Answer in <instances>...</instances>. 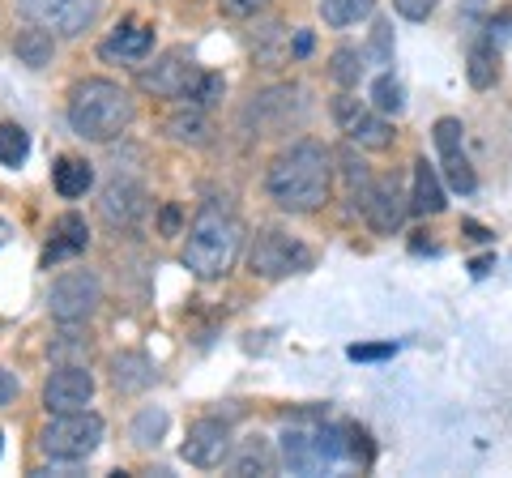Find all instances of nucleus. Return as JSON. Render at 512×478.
<instances>
[{"label": "nucleus", "mask_w": 512, "mask_h": 478, "mask_svg": "<svg viewBox=\"0 0 512 478\" xmlns=\"http://www.w3.org/2000/svg\"><path fill=\"white\" fill-rule=\"evenodd\" d=\"M346 457H355V461H372V444H367V432L363 427H346Z\"/></svg>", "instance_id": "34"}, {"label": "nucleus", "mask_w": 512, "mask_h": 478, "mask_svg": "<svg viewBox=\"0 0 512 478\" xmlns=\"http://www.w3.org/2000/svg\"><path fill=\"white\" fill-rule=\"evenodd\" d=\"M180 227H184L180 205H163V210H158V231H163V235L171 239V235H180Z\"/></svg>", "instance_id": "36"}, {"label": "nucleus", "mask_w": 512, "mask_h": 478, "mask_svg": "<svg viewBox=\"0 0 512 478\" xmlns=\"http://www.w3.org/2000/svg\"><path fill=\"white\" fill-rule=\"evenodd\" d=\"M342 133L355 141V146H363V150H389V146H393V124L384 120L380 111H367V107L346 124Z\"/></svg>", "instance_id": "19"}, {"label": "nucleus", "mask_w": 512, "mask_h": 478, "mask_svg": "<svg viewBox=\"0 0 512 478\" xmlns=\"http://www.w3.org/2000/svg\"><path fill=\"white\" fill-rule=\"evenodd\" d=\"M13 397H18V376H13L9 368H0V406H9Z\"/></svg>", "instance_id": "39"}, {"label": "nucleus", "mask_w": 512, "mask_h": 478, "mask_svg": "<svg viewBox=\"0 0 512 478\" xmlns=\"http://www.w3.org/2000/svg\"><path fill=\"white\" fill-rule=\"evenodd\" d=\"M346 355H350V359H367V363H372V359H393V355H397V346H393V342H384V346H350Z\"/></svg>", "instance_id": "37"}, {"label": "nucleus", "mask_w": 512, "mask_h": 478, "mask_svg": "<svg viewBox=\"0 0 512 478\" xmlns=\"http://www.w3.org/2000/svg\"><path fill=\"white\" fill-rule=\"evenodd\" d=\"M52 180H56V193L64 201H77L90 193L94 184V167L86 163V158H60V163L52 167Z\"/></svg>", "instance_id": "21"}, {"label": "nucleus", "mask_w": 512, "mask_h": 478, "mask_svg": "<svg viewBox=\"0 0 512 478\" xmlns=\"http://www.w3.org/2000/svg\"><path fill=\"white\" fill-rule=\"evenodd\" d=\"M372 107L380 111V116H397V111L406 107V90L402 82H397L393 73H380L376 86H372Z\"/></svg>", "instance_id": "26"}, {"label": "nucleus", "mask_w": 512, "mask_h": 478, "mask_svg": "<svg viewBox=\"0 0 512 478\" xmlns=\"http://www.w3.org/2000/svg\"><path fill=\"white\" fill-rule=\"evenodd\" d=\"M444 184H440V175H436V167L427 163V158H419L414 163V193H410V210L414 214H440L444 210Z\"/></svg>", "instance_id": "18"}, {"label": "nucleus", "mask_w": 512, "mask_h": 478, "mask_svg": "<svg viewBox=\"0 0 512 478\" xmlns=\"http://www.w3.org/2000/svg\"><path fill=\"white\" fill-rule=\"evenodd\" d=\"M218 5L227 18H256V13L269 9V0H218Z\"/></svg>", "instance_id": "35"}, {"label": "nucleus", "mask_w": 512, "mask_h": 478, "mask_svg": "<svg viewBox=\"0 0 512 478\" xmlns=\"http://www.w3.org/2000/svg\"><path fill=\"white\" fill-rule=\"evenodd\" d=\"M282 461H286V470H295V474L325 470L320 449H316V427H308V423H291V427H286V432H282Z\"/></svg>", "instance_id": "13"}, {"label": "nucleus", "mask_w": 512, "mask_h": 478, "mask_svg": "<svg viewBox=\"0 0 512 478\" xmlns=\"http://www.w3.org/2000/svg\"><path fill=\"white\" fill-rule=\"evenodd\" d=\"M333 150L320 141H295L291 150H282L265 171V188L282 210L291 214H312L329 201L333 188Z\"/></svg>", "instance_id": "1"}, {"label": "nucleus", "mask_w": 512, "mask_h": 478, "mask_svg": "<svg viewBox=\"0 0 512 478\" xmlns=\"http://www.w3.org/2000/svg\"><path fill=\"white\" fill-rule=\"evenodd\" d=\"M359 111H363V103H359V99H350V94H342V99H333V120H338L342 129L359 116Z\"/></svg>", "instance_id": "38"}, {"label": "nucleus", "mask_w": 512, "mask_h": 478, "mask_svg": "<svg viewBox=\"0 0 512 478\" xmlns=\"http://www.w3.org/2000/svg\"><path fill=\"white\" fill-rule=\"evenodd\" d=\"M436 5L440 0H393V9L402 13L406 22H427L431 13H436Z\"/></svg>", "instance_id": "33"}, {"label": "nucleus", "mask_w": 512, "mask_h": 478, "mask_svg": "<svg viewBox=\"0 0 512 478\" xmlns=\"http://www.w3.org/2000/svg\"><path fill=\"white\" fill-rule=\"evenodd\" d=\"M154 47V30L146 22H124L116 26V35L103 43V56L107 60H146Z\"/></svg>", "instance_id": "15"}, {"label": "nucleus", "mask_w": 512, "mask_h": 478, "mask_svg": "<svg viewBox=\"0 0 512 478\" xmlns=\"http://www.w3.org/2000/svg\"><path fill=\"white\" fill-rule=\"evenodd\" d=\"M167 133L180 141V146H210L214 124H210V116H205V107L184 103V107H175L167 116Z\"/></svg>", "instance_id": "14"}, {"label": "nucleus", "mask_w": 512, "mask_h": 478, "mask_svg": "<svg viewBox=\"0 0 512 478\" xmlns=\"http://www.w3.org/2000/svg\"><path fill=\"white\" fill-rule=\"evenodd\" d=\"M359 210L376 235H397L410 214V197L402 193V184H397L393 175H380V180H372V193L363 197Z\"/></svg>", "instance_id": "9"}, {"label": "nucleus", "mask_w": 512, "mask_h": 478, "mask_svg": "<svg viewBox=\"0 0 512 478\" xmlns=\"http://www.w3.org/2000/svg\"><path fill=\"white\" fill-rule=\"evenodd\" d=\"M461 120H453V116H444V120H436V150L440 154H448V150H461Z\"/></svg>", "instance_id": "32"}, {"label": "nucleus", "mask_w": 512, "mask_h": 478, "mask_svg": "<svg viewBox=\"0 0 512 478\" xmlns=\"http://www.w3.org/2000/svg\"><path fill=\"white\" fill-rule=\"evenodd\" d=\"M312 52V35H308V30H299V35H295V56H308Z\"/></svg>", "instance_id": "40"}, {"label": "nucleus", "mask_w": 512, "mask_h": 478, "mask_svg": "<svg viewBox=\"0 0 512 478\" xmlns=\"http://www.w3.org/2000/svg\"><path fill=\"white\" fill-rule=\"evenodd\" d=\"M329 77H333V82H338L342 90L359 86V77H363V56L355 52V47H338V52H333V60H329Z\"/></svg>", "instance_id": "27"}, {"label": "nucleus", "mask_w": 512, "mask_h": 478, "mask_svg": "<svg viewBox=\"0 0 512 478\" xmlns=\"http://www.w3.org/2000/svg\"><path fill=\"white\" fill-rule=\"evenodd\" d=\"M18 9L30 26H43L64 39L82 35L99 18V0H18Z\"/></svg>", "instance_id": "7"}, {"label": "nucleus", "mask_w": 512, "mask_h": 478, "mask_svg": "<svg viewBox=\"0 0 512 478\" xmlns=\"http://www.w3.org/2000/svg\"><path fill=\"white\" fill-rule=\"evenodd\" d=\"M103 444V419L94 410H64L52 414L39 432V449L52 461H86Z\"/></svg>", "instance_id": "4"}, {"label": "nucleus", "mask_w": 512, "mask_h": 478, "mask_svg": "<svg viewBox=\"0 0 512 478\" xmlns=\"http://www.w3.org/2000/svg\"><path fill=\"white\" fill-rule=\"evenodd\" d=\"M466 77H470V86L474 90H487L495 86V77H500V56H495V47L487 39H478L470 47V56H466Z\"/></svg>", "instance_id": "23"}, {"label": "nucleus", "mask_w": 512, "mask_h": 478, "mask_svg": "<svg viewBox=\"0 0 512 478\" xmlns=\"http://www.w3.org/2000/svg\"><path fill=\"white\" fill-rule=\"evenodd\" d=\"M111 385L120 393H141L154 385V363L146 355H137V350H124V355L111 359Z\"/></svg>", "instance_id": "17"}, {"label": "nucleus", "mask_w": 512, "mask_h": 478, "mask_svg": "<svg viewBox=\"0 0 512 478\" xmlns=\"http://www.w3.org/2000/svg\"><path fill=\"white\" fill-rule=\"evenodd\" d=\"M94 397V376L86 368H56L52 376H47L43 385V406L47 414H64V410H86Z\"/></svg>", "instance_id": "11"}, {"label": "nucleus", "mask_w": 512, "mask_h": 478, "mask_svg": "<svg viewBox=\"0 0 512 478\" xmlns=\"http://www.w3.org/2000/svg\"><path fill=\"white\" fill-rule=\"evenodd\" d=\"M133 116V94L107 77H86L69 94V129L82 141H116L133 124Z\"/></svg>", "instance_id": "2"}, {"label": "nucleus", "mask_w": 512, "mask_h": 478, "mask_svg": "<svg viewBox=\"0 0 512 478\" xmlns=\"http://www.w3.org/2000/svg\"><path fill=\"white\" fill-rule=\"evenodd\" d=\"M444 158V180H448V188L453 193H474V167H470V158H466V150H448V154H440Z\"/></svg>", "instance_id": "29"}, {"label": "nucleus", "mask_w": 512, "mask_h": 478, "mask_svg": "<svg viewBox=\"0 0 512 478\" xmlns=\"http://www.w3.org/2000/svg\"><path fill=\"white\" fill-rule=\"evenodd\" d=\"M30 154V137L18 124H0V167H22Z\"/></svg>", "instance_id": "28"}, {"label": "nucleus", "mask_w": 512, "mask_h": 478, "mask_svg": "<svg viewBox=\"0 0 512 478\" xmlns=\"http://www.w3.org/2000/svg\"><path fill=\"white\" fill-rule=\"evenodd\" d=\"M99 304H103V282L94 269H69V274H60L52 282V291H47V312H52L60 325L86 321Z\"/></svg>", "instance_id": "5"}, {"label": "nucleus", "mask_w": 512, "mask_h": 478, "mask_svg": "<svg viewBox=\"0 0 512 478\" xmlns=\"http://www.w3.org/2000/svg\"><path fill=\"white\" fill-rule=\"evenodd\" d=\"M342 171H346L350 201L363 205V197L372 193V171H367V163H363V158H355V154H342Z\"/></svg>", "instance_id": "30"}, {"label": "nucleus", "mask_w": 512, "mask_h": 478, "mask_svg": "<svg viewBox=\"0 0 512 478\" xmlns=\"http://www.w3.org/2000/svg\"><path fill=\"white\" fill-rule=\"evenodd\" d=\"M372 9H376V0H320V18H325V26H333V30L355 26Z\"/></svg>", "instance_id": "24"}, {"label": "nucleus", "mask_w": 512, "mask_h": 478, "mask_svg": "<svg viewBox=\"0 0 512 478\" xmlns=\"http://www.w3.org/2000/svg\"><path fill=\"white\" fill-rule=\"evenodd\" d=\"M466 231H470V239H478V244H487V227H478V222H466Z\"/></svg>", "instance_id": "41"}, {"label": "nucleus", "mask_w": 512, "mask_h": 478, "mask_svg": "<svg viewBox=\"0 0 512 478\" xmlns=\"http://www.w3.org/2000/svg\"><path fill=\"white\" fill-rule=\"evenodd\" d=\"M312 265V252L286 231H261L248 248V269L256 278H291Z\"/></svg>", "instance_id": "6"}, {"label": "nucleus", "mask_w": 512, "mask_h": 478, "mask_svg": "<svg viewBox=\"0 0 512 478\" xmlns=\"http://www.w3.org/2000/svg\"><path fill=\"white\" fill-rule=\"evenodd\" d=\"M231 474H274V453H269V444L261 440V436H248L244 444H239V449L231 453Z\"/></svg>", "instance_id": "22"}, {"label": "nucleus", "mask_w": 512, "mask_h": 478, "mask_svg": "<svg viewBox=\"0 0 512 478\" xmlns=\"http://www.w3.org/2000/svg\"><path fill=\"white\" fill-rule=\"evenodd\" d=\"M239 248H244V227H239V218L231 210H218V205H205L184 231V265L201 282H214L227 274L239 257Z\"/></svg>", "instance_id": "3"}, {"label": "nucleus", "mask_w": 512, "mask_h": 478, "mask_svg": "<svg viewBox=\"0 0 512 478\" xmlns=\"http://www.w3.org/2000/svg\"><path fill=\"white\" fill-rule=\"evenodd\" d=\"M163 432H167V410H158V406L137 410L133 427H128V436H133L137 449H154V444L163 440Z\"/></svg>", "instance_id": "25"}, {"label": "nucleus", "mask_w": 512, "mask_h": 478, "mask_svg": "<svg viewBox=\"0 0 512 478\" xmlns=\"http://www.w3.org/2000/svg\"><path fill=\"white\" fill-rule=\"evenodd\" d=\"M90 244V227L82 214H60L56 227H52V248H47V265L52 261H64V257H77V252H86Z\"/></svg>", "instance_id": "16"}, {"label": "nucleus", "mask_w": 512, "mask_h": 478, "mask_svg": "<svg viewBox=\"0 0 512 478\" xmlns=\"http://www.w3.org/2000/svg\"><path fill=\"white\" fill-rule=\"evenodd\" d=\"M201 69L192 65V56L184 52V47H171V52H163L154 60L150 69H141V90L158 94V99H188V90L197 86Z\"/></svg>", "instance_id": "8"}, {"label": "nucleus", "mask_w": 512, "mask_h": 478, "mask_svg": "<svg viewBox=\"0 0 512 478\" xmlns=\"http://www.w3.org/2000/svg\"><path fill=\"white\" fill-rule=\"evenodd\" d=\"M99 214L107 227H133L146 214V188L137 180H111L99 197Z\"/></svg>", "instance_id": "12"}, {"label": "nucleus", "mask_w": 512, "mask_h": 478, "mask_svg": "<svg viewBox=\"0 0 512 478\" xmlns=\"http://www.w3.org/2000/svg\"><path fill=\"white\" fill-rule=\"evenodd\" d=\"M180 457L197 470H214L231 457V423L227 419H197L180 444Z\"/></svg>", "instance_id": "10"}, {"label": "nucleus", "mask_w": 512, "mask_h": 478, "mask_svg": "<svg viewBox=\"0 0 512 478\" xmlns=\"http://www.w3.org/2000/svg\"><path fill=\"white\" fill-rule=\"evenodd\" d=\"M218 99H222V77H218V73H205V69H201L197 86L188 90V99H184V103H197V107H214Z\"/></svg>", "instance_id": "31"}, {"label": "nucleus", "mask_w": 512, "mask_h": 478, "mask_svg": "<svg viewBox=\"0 0 512 478\" xmlns=\"http://www.w3.org/2000/svg\"><path fill=\"white\" fill-rule=\"evenodd\" d=\"M13 52H18V65L47 69L52 65V56H56V35L52 30H43V26H30V30H22V35L13 39Z\"/></svg>", "instance_id": "20"}]
</instances>
